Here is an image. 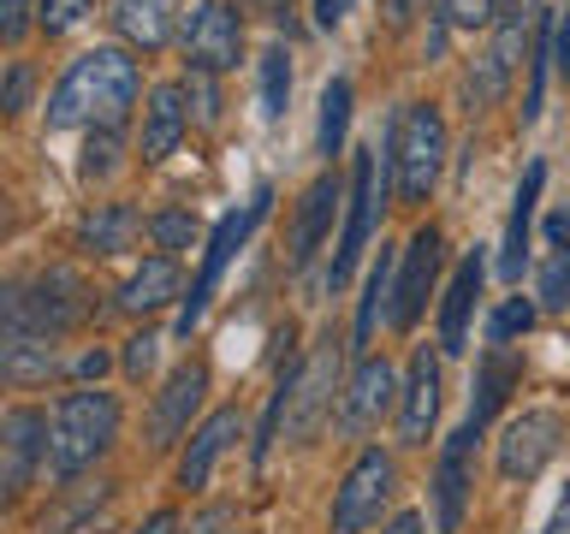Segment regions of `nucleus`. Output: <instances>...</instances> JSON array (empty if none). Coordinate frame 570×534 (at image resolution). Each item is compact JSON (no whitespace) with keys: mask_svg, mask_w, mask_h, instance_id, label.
<instances>
[{"mask_svg":"<svg viewBox=\"0 0 570 534\" xmlns=\"http://www.w3.org/2000/svg\"><path fill=\"white\" fill-rule=\"evenodd\" d=\"M137 60L125 48H89L66 66V78L48 96V131H107L125 125L137 107Z\"/></svg>","mask_w":570,"mask_h":534,"instance_id":"f257e3e1","label":"nucleus"},{"mask_svg":"<svg viewBox=\"0 0 570 534\" xmlns=\"http://www.w3.org/2000/svg\"><path fill=\"white\" fill-rule=\"evenodd\" d=\"M119 439V398L101 386H78L53 404L48 422V475L53 481H78L83 469H96L107 457V445Z\"/></svg>","mask_w":570,"mask_h":534,"instance_id":"f03ea898","label":"nucleus"},{"mask_svg":"<svg viewBox=\"0 0 570 534\" xmlns=\"http://www.w3.org/2000/svg\"><path fill=\"white\" fill-rule=\"evenodd\" d=\"M386 196H392V149L368 142V149H356V160H351L345 226H338V249H333V267H327V291L333 297L345 291V285L356 279V267H363L374 231H381V220H386Z\"/></svg>","mask_w":570,"mask_h":534,"instance_id":"7ed1b4c3","label":"nucleus"},{"mask_svg":"<svg viewBox=\"0 0 570 534\" xmlns=\"http://www.w3.org/2000/svg\"><path fill=\"white\" fill-rule=\"evenodd\" d=\"M96 315V291L71 274V267H48L36 279H12L0 291V338H18V333H48L60 338L71 327Z\"/></svg>","mask_w":570,"mask_h":534,"instance_id":"20e7f679","label":"nucleus"},{"mask_svg":"<svg viewBox=\"0 0 570 534\" xmlns=\"http://www.w3.org/2000/svg\"><path fill=\"white\" fill-rule=\"evenodd\" d=\"M267 202H274V190L267 185H256L249 190V202H238V208H226L220 220H214V231H208V244H203V267H196V279H190V291H185V303H178V338H190L196 327H203V315H208V303H214V291H220V279H226V267L244 256V244L256 238V226L267 220Z\"/></svg>","mask_w":570,"mask_h":534,"instance_id":"39448f33","label":"nucleus"},{"mask_svg":"<svg viewBox=\"0 0 570 534\" xmlns=\"http://www.w3.org/2000/svg\"><path fill=\"white\" fill-rule=\"evenodd\" d=\"M392 190H399V202L422 208L428 196L440 185V167H445V119L434 101H404L399 119H392Z\"/></svg>","mask_w":570,"mask_h":534,"instance_id":"423d86ee","label":"nucleus"},{"mask_svg":"<svg viewBox=\"0 0 570 534\" xmlns=\"http://www.w3.org/2000/svg\"><path fill=\"white\" fill-rule=\"evenodd\" d=\"M541 18H547L541 0H499V12H493V24H488V48H481V60L470 66V78H463V96H470V107H493L499 96H505L517 60L529 66Z\"/></svg>","mask_w":570,"mask_h":534,"instance_id":"0eeeda50","label":"nucleus"},{"mask_svg":"<svg viewBox=\"0 0 570 534\" xmlns=\"http://www.w3.org/2000/svg\"><path fill=\"white\" fill-rule=\"evenodd\" d=\"M392 493H399V463H392V452L363 445V452L351 457V469L338 475V487H333L327 528L333 534H368L374 523H381V511L392 505Z\"/></svg>","mask_w":570,"mask_h":534,"instance_id":"6e6552de","label":"nucleus"},{"mask_svg":"<svg viewBox=\"0 0 570 534\" xmlns=\"http://www.w3.org/2000/svg\"><path fill=\"white\" fill-rule=\"evenodd\" d=\"M338 333H321L315 350L292 363V409H285V445H303L315 439V427L338 409Z\"/></svg>","mask_w":570,"mask_h":534,"instance_id":"1a4fd4ad","label":"nucleus"},{"mask_svg":"<svg viewBox=\"0 0 570 534\" xmlns=\"http://www.w3.org/2000/svg\"><path fill=\"white\" fill-rule=\"evenodd\" d=\"M399 392L404 380L392 374V363L381 350H363L356 368L345 374V392H338V409H333V427L345 439H368L386 416H399Z\"/></svg>","mask_w":570,"mask_h":534,"instance_id":"9d476101","label":"nucleus"},{"mask_svg":"<svg viewBox=\"0 0 570 534\" xmlns=\"http://www.w3.org/2000/svg\"><path fill=\"white\" fill-rule=\"evenodd\" d=\"M440 267H445V231L434 220H422L404 238V249H399V279H392V309H386L392 333H410L428 315V297H434V285H440Z\"/></svg>","mask_w":570,"mask_h":534,"instance_id":"9b49d317","label":"nucleus"},{"mask_svg":"<svg viewBox=\"0 0 570 534\" xmlns=\"http://www.w3.org/2000/svg\"><path fill=\"white\" fill-rule=\"evenodd\" d=\"M178 48H185V66L203 71V78H226L244 60V12L232 0H196L185 12V30H178Z\"/></svg>","mask_w":570,"mask_h":534,"instance_id":"f8f14e48","label":"nucleus"},{"mask_svg":"<svg viewBox=\"0 0 570 534\" xmlns=\"http://www.w3.org/2000/svg\"><path fill=\"white\" fill-rule=\"evenodd\" d=\"M564 445V416L559 409H523V416H511L499 427V452H493V469L499 481H529L547 469L552 457H559Z\"/></svg>","mask_w":570,"mask_h":534,"instance_id":"ddd939ff","label":"nucleus"},{"mask_svg":"<svg viewBox=\"0 0 570 534\" xmlns=\"http://www.w3.org/2000/svg\"><path fill=\"white\" fill-rule=\"evenodd\" d=\"M48 409L36 404H12L7 416H0V493H7V505L30 493L36 469H48Z\"/></svg>","mask_w":570,"mask_h":534,"instance_id":"4468645a","label":"nucleus"},{"mask_svg":"<svg viewBox=\"0 0 570 534\" xmlns=\"http://www.w3.org/2000/svg\"><path fill=\"white\" fill-rule=\"evenodd\" d=\"M208 398V363H178L167 380H160L155 404H149V422H142V439H149V452H173L178 439L196 434V409Z\"/></svg>","mask_w":570,"mask_h":534,"instance_id":"2eb2a0df","label":"nucleus"},{"mask_svg":"<svg viewBox=\"0 0 570 534\" xmlns=\"http://www.w3.org/2000/svg\"><path fill=\"white\" fill-rule=\"evenodd\" d=\"M345 196H351V185L333 167L321 172V178H309V190L297 196V220H292V238H285V261H292V274H303V267L321 256V244H327L333 214H338Z\"/></svg>","mask_w":570,"mask_h":534,"instance_id":"dca6fc26","label":"nucleus"},{"mask_svg":"<svg viewBox=\"0 0 570 534\" xmlns=\"http://www.w3.org/2000/svg\"><path fill=\"white\" fill-rule=\"evenodd\" d=\"M440 404H445V368H440V350L416 345L404 368V392H399V445H428L440 422Z\"/></svg>","mask_w":570,"mask_h":534,"instance_id":"f3484780","label":"nucleus"},{"mask_svg":"<svg viewBox=\"0 0 570 534\" xmlns=\"http://www.w3.org/2000/svg\"><path fill=\"white\" fill-rule=\"evenodd\" d=\"M475 439L481 434L463 422L458 434L440 445V463H434V528L440 534H463V516H470V498H475V475H470Z\"/></svg>","mask_w":570,"mask_h":534,"instance_id":"a211bd4d","label":"nucleus"},{"mask_svg":"<svg viewBox=\"0 0 570 534\" xmlns=\"http://www.w3.org/2000/svg\"><path fill=\"white\" fill-rule=\"evenodd\" d=\"M244 434V416H238V404H220V409H208L203 422H196V434L185 439V452H178V487H185L190 498L196 493H208V481L214 469H220V457L232 452V439Z\"/></svg>","mask_w":570,"mask_h":534,"instance_id":"6ab92c4d","label":"nucleus"},{"mask_svg":"<svg viewBox=\"0 0 570 534\" xmlns=\"http://www.w3.org/2000/svg\"><path fill=\"white\" fill-rule=\"evenodd\" d=\"M541 190H547V160H529L523 178H517V190H511L505 238H499V279H505V285H523L529 238H534V214H541Z\"/></svg>","mask_w":570,"mask_h":534,"instance_id":"aec40b11","label":"nucleus"},{"mask_svg":"<svg viewBox=\"0 0 570 534\" xmlns=\"http://www.w3.org/2000/svg\"><path fill=\"white\" fill-rule=\"evenodd\" d=\"M481 279H488V256H481V244L452 267V279H445V297H440V350L458 356L470 350V320H475V303H481Z\"/></svg>","mask_w":570,"mask_h":534,"instance_id":"412c9836","label":"nucleus"},{"mask_svg":"<svg viewBox=\"0 0 570 534\" xmlns=\"http://www.w3.org/2000/svg\"><path fill=\"white\" fill-rule=\"evenodd\" d=\"M534 303H541V315H564V309H570V208H552L547 220H541Z\"/></svg>","mask_w":570,"mask_h":534,"instance_id":"4be33fe9","label":"nucleus"},{"mask_svg":"<svg viewBox=\"0 0 570 534\" xmlns=\"http://www.w3.org/2000/svg\"><path fill=\"white\" fill-rule=\"evenodd\" d=\"M190 131V89L185 83H155L149 107H142V160H167Z\"/></svg>","mask_w":570,"mask_h":534,"instance_id":"5701e85b","label":"nucleus"},{"mask_svg":"<svg viewBox=\"0 0 570 534\" xmlns=\"http://www.w3.org/2000/svg\"><path fill=\"white\" fill-rule=\"evenodd\" d=\"M517 380H523V356H517L511 345H488V350H481V363H475V392H470V416H463V422L481 434V427L505 409Z\"/></svg>","mask_w":570,"mask_h":534,"instance_id":"b1692460","label":"nucleus"},{"mask_svg":"<svg viewBox=\"0 0 570 534\" xmlns=\"http://www.w3.org/2000/svg\"><path fill=\"white\" fill-rule=\"evenodd\" d=\"M114 18L119 42H131L137 53H160L173 42V24H178V0H114L107 7Z\"/></svg>","mask_w":570,"mask_h":534,"instance_id":"393cba45","label":"nucleus"},{"mask_svg":"<svg viewBox=\"0 0 570 534\" xmlns=\"http://www.w3.org/2000/svg\"><path fill=\"white\" fill-rule=\"evenodd\" d=\"M137 231H149V220L131 202H96L78 220V249L83 256H119V249H131Z\"/></svg>","mask_w":570,"mask_h":534,"instance_id":"a878e982","label":"nucleus"},{"mask_svg":"<svg viewBox=\"0 0 570 534\" xmlns=\"http://www.w3.org/2000/svg\"><path fill=\"white\" fill-rule=\"evenodd\" d=\"M173 297H178V261H173V256H149V261H142L137 274L114 291V309H119V315H155V309H167Z\"/></svg>","mask_w":570,"mask_h":534,"instance_id":"bb28decb","label":"nucleus"},{"mask_svg":"<svg viewBox=\"0 0 570 534\" xmlns=\"http://www.w3.org/2000/svg\"><path fill=\"white\" fill-rule=\"evenodd\" d=\"M0 374L12 386H36L48 374H60V338L48 333H18V338H0Z\"/></svg>","mask_w":570,"mask_h":534,"instance_id":"cd10ccee","label":"nucleus"},{"mask_svg":"<svg viewBox=\"0 0 570 534\" xmlns=\"http://www.w3.org/2000/svg\"><path fill=\"white\" fill-rule=\"evenodd\" d=\"M392 279H399V256L381 249V261L368 267L363 279V297H356V327H351V345H368L374 327H381V315L392 309Z\"/></svg>","mask_w":570,"mask_h":534,"instance_id":"c85d7f7f","label":"nucleus"},{"mask_svg":"<svg viewBox=\"0 0 570 534\" xmlns=\"http://www.w3.org/2000/svg\"><path fill=\"white\" fill-rule=\"evenodd\" d=\"M351 101H356V89L351 78H327V89H321V119H315V149L321 155H338L345 149V131H351Z\"/></svg>","mask_w":570,"mask_h":534,"instance_id":"c756f323","label":"nucleus"},{"mask_svg":"<svg viewBox=\"0 0 570 534\" xmlns=\"http://www.w3.org/2000/svg\"><path fill=\"white\" fill-rule=\"evenodd\" d=\"M256 78H262V119L274 125V119L285 113V107H292V48H285V42L262 48Z\"/></svg>","mask_w":570,"mask_h":534,"instance_id":"7c9ffc66","label":"nucleus"},{"mask_svg":"<svg viewBox=\"0 0 570 534\" xmlns=\"http://www.w3.org/2000/svg\"><path fill=\"white\" fill-rule=\"evenodd\" d=\"M534 320H541V303L534 297H505V303H493V315H488V345H517L523 333H534Z\"/></svg>","mask_w":570,"mask_h":534,"instance_id":"2f4dec72","label":"nucleus"},{"mask_svg":"<svg viewBox=\"0 0 570 534\" xmlns=\"http://www.w3.org/2000/svg\"><path fill=\"white\" fill-rule=\"evenodd\" d=\"M149 238H155L160 256H173V249H190V244H208L203 226H196V214H185V208H160V214H149Z\"/></svg>","mask_w":570,"mask_h":534,"instance_id":"473e14b6","label":"nucleus"},{"mask_svg":"<svg viewBox=\"0 0 570 534\" xmlns=\"http://www.w3.org/2000/svg\"><path fill=\"white\" fill-rule=\"evenodd\" d=\"M119 167V125H107V131H89L83 137V160H78V172L96 185V178H107Z\"/></svg>","mask_w":570,"mask_h":534,"instance_id":"72a5a7b5","label":"nucleus"},{"mask_svg":"<svg viewBox=\"0 0 570 534\" xmlns=\"http://www.w3.org/2000/svg\"><path fill=\"white\" fill-rule=\"evenodd\" d=\"M96 12V0H36V30L42 36H66Z\"/></svg>","mask_w":570,"mask_h":534,"instance_id":"f704fd0d","label":"nucleus"},{"mask_svg":"<svg viewBox=\"0 0 570 534\" xmlns=\"http://www.w3.org/2000/svg\"><path fill=\"white\" fill-rule=\"evenodd\" d=\"M155 356H160V333H131V338H125V350H119L125 380H149V374H155Z\"/></svg>","mask_w":570,"mask_h":534,"instance_id":"c9c22d12","label":"nucleus"},{"mask_svg":"<svg viewBox=\"0 0 570 534\" xmlns=\"http://www.w3.org/2000/svg\"><path fill=\"white\" fill-rule=\"evenodd\" d=\"M440 12L452 30H481V24H493L499 0H440Z\"/></svg>","mask_w":570,"mask_h":534,"instance_id":"e433bc0d","label":"nucleus"},{"mask_svg":"<svg viewBox=\"0 0 570 534\" xmlns=\"http://www.w3.org/2000/svg\"><path fill=\"white\" fill-rule=\"evenodd\" d=\"M30 60H12L7 66V89H0V107H7V113H24V101H30Z\"/></svg>","mask_w":570,"mask_h":534,"instance_id":"4c0bfd02","label":"nucleus"},{"mask_svg":"<svg viewBox=\"0 0 570 534\" xmlns=\"http://www.w3.org/2000/svg\"><path fill=\"white\" fill-rule=\"evenodd\" d=\"M30 12H36V0H0V36L18 48L24 42V30H30Z\"/></svg>","mask_w":570,"mask_h":534,"instance_id":"58836bf2","label":"nucleus"},{"mask_svg":"<svg viewBox=\"0 0 570 534\" xmlns=\"http://www.w3.org/2000/svg\"><path fill=\"white\" fill-rule=\"evenodd\" d=\"M190 101L203 119H220V96H214V78H203V71H190Z\"/></svg>","mask_w":570,"mask_h":534,"instance_id":"ea45409f","label":"nucleus"},{"mask_svg":"<svg viewBox=\"0 0 570 534\" xmlns=\"http://www.w3.org/2000/svg\"><path fill=\"white\" fill-rule=\"evenodd\" d=\"M226 523H232V505H208V511H203V516H196V523L185 528V534H220Z\"/></svg>","mask_w":570,"mask_h":534,"instance_id":"a19ab883","label":"nucleus"},{"mask_svg":"<svg viewBox=\"0 0 570 534\" xmlns=\"http://www.w3.org/2000/svg\"><path fill=\"white\" fill-rule=\"evenodd\" d=\"M345 12H351V0H315V24L321 30H338V24H345Z\"/></svg>","mask_w":570,"mask_h":534,"instance_id":"79ce46f5","label":"nucleus"},{"mask_svg":"<svg viewBox=\"0 0 570 534\" xmlns=\"http://www.w3.org/2000/svg\"><path fill=\"white\" fill-rule=\"evenodd\" d=\"M185 523H178V511H149L142 516V528H131V534H178Z\"/></svg>","mask_w":570,"mask_h":534,"instance_id":"37998d69","label":"nucleus"},{"mask_svg":"<svg viewBox=\"0 0 570 534\" xmlns=\"http://www.w3.org/2000/svg\"><path fill=\"white\" fill-rule=\"evenodd\" d=\"M541 534H570V481H564V493H559V505H552V516L541 523Z\"/></svg>","mask_w":570,"mask_h":534,"instance_id":"c03bdc74","label":"nucleus"},{"mask_svg":"<svg viewBox=\"0 0 570 534\" xmlns=\"http://www.w3.org/2000/svg\"><path fill=\"white\" fill-rule=\"evenodd\" d=\"M422 7H428V0H386V24H392V30H404Z\"/></svg>","mask_w":570,"mask_h":534,"instance_id":"a18cd8bd","label":"nucleus"},{"mask_svg":"<svg viewBox=\"0 0 570 534\" xmlns=\"http://www.w3.org/2000/svg\"><path fill=\"white\" fill-rule=\"evenodd\" d=\"M559 71L570 78V0H559Z\"/></svg>","mask_w":570,"mask_h":534,"instance_id":"49530a36","label":"nucleus"},{"mask_svg":"<svg viewBox=\"0 0 570 534\" xmlns=\"http://www.w3.org/2000/svg\"><path fill=\"white\" fill-rule=\"evenodd\" d=\"M422 528H428V523H422V511H399L381 534H422Z\"/></svg>","mask_w":570,"mask_h":534,"instance_id":"de8ad7c7","label":"nucleus"},{"mask_svg":"<svg viewBox=\"0 0 570 534\" xmlns=\"http://www.w3.org/2000/svg\"><path fill=\"white\" fill-rule=\"evenodd\" d=\"M101 368H107V350H83L78 363H71V374H83V380H96Z\"/></svg>","mask_w":570,"mask_h":534,"instance_id":"09e8293b","label":"nucleus"},{"mask_svg":"<svg viewBox=\"0 0 570 534\" xmlns=\"http://www.w3.org/2000/svg\"><path fill=\"white\" fill-rule=\"evenodd\" d=\"M256 7L274 18V24H285V12H292V0H256Z\"/></svg>","mask_w":570,"mask_h":534,"instance_id":"8fccbe9b","label":"nucleus"},{"mask_svg":"<svg viewBox=\"0 0 570 534\" xmlns=\"http://www.w3.org/2000/svg\"><path fill=\"white\" fill-rule=\"evenodd\" d=\"M60 534H107L101 523H78V528H60Z\"/></svg>","mask_w":570,"mask_h":534,"instance_id":"3c124183","label":"nucleus"}]
</instances>
